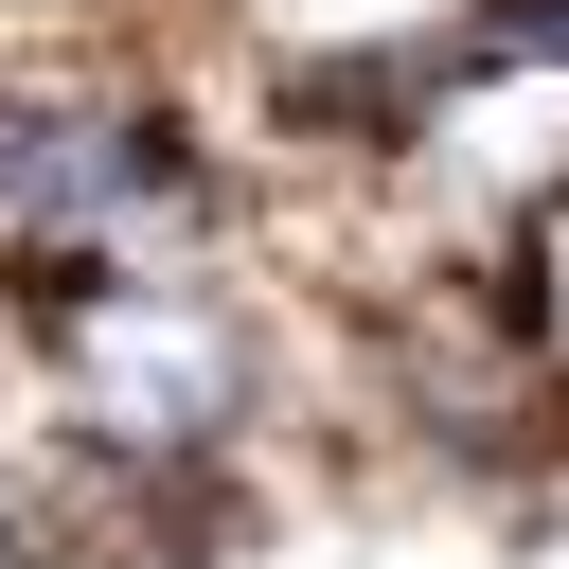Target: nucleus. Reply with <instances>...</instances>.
<instances>
[{"instance_id":"obj_1","label":"nucleus","mask_w":569,"mask_h":569,"mask_svg":"<svg viewBox=\"0 0 569 569\" xmlns=\"http://www.w3.org/2000/svg\"><path fill=\"white\" fill-rule=\"evenodd\" d=\"M0 569H53V516H18V480H0Z\"/></svg>"}]
</instances>
